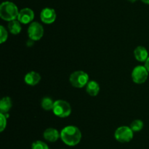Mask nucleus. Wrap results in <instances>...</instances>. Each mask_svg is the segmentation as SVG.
I'll use <instances>...</instances> for the list:
<instances>
[{
	"label": "nucleus",
	"mask_w": 149,
	"mask_h": 149,
	"mask_svg": "<svg viewBox=\"0 0 149 149\" xmlns=\"http://www.w3.org/2000/svg\"><path fill=\"white\" fill-rule=\"evenodd\" d=\"M81 132L78 127L75 126H67L61 131V138L65 145L68 146H75L81 140Z\"/></svg>",
	"instance_id": "obj_1"
},
{
	"label": "nucleus",
	"mask_w": 149,
	"mask_h": 149,
	"mask_svg": "<svg viewBox=\"0 0 149 149\" xmlns=\"http://www.w3.org/2000/svg\"><path fill=\"white\" fill-rule=\"evenodd\" d=\"M19 12L17 6L11 1H4L0 5V17L7 21L17 19Z\"/></svg>",
	"instance_id": "obj_2"
},
{
	"label": "nucleus",
	"mask_w": 149,
	"mask_h": 149,
	"mask_svg": "<svg viewBox=\"0 0 149 149\" xmlns=\"http://www.w3.org/2000/svg\"><path fill=\"white\" fill-rule=\"evenodd\" d=\"M54 114L59 118H66L71 113V107L68 102L62 99L55 101L53 109Z\"/></svg>",
	"instance_id": "obj_3"
},
{
	"label": "nucleus",
	"mask_w": 149,
	"mask_h": 149,
	"mask_svg": "<svg viewBox=\"0 0 149 149\" xmlns=\"http://www.w3.org/2000/svg\"><path fill=\"white\" fill-rule=\"evenodd\" d=\"M69 81L74 87L80 89L87 86L89 82V75L87 72L81 70L74 72L70 75Z\"/></svg>",
	"instance_id": "obj_4"
},
{
	"label": "nucleus",
	"mask_w": 149,
	"mask_h": 149,
	"mask_svg": "<svg viewBox=\"0 0 149 149\" xmlns=\"http://www.w3.org/2000/svg\"><path fill=\"white\" fill-rule=\"evenodd\" d=\"M134 131L127 126H122L116 129L114 132V137L119 143H129L132 140Z\"/></svg>",
	"instance_id": "obj_5"
},
{
	"label": "nucleus",
	"mask_w": 149,
	"mask_h": 149,
	"mask_svg": "<svg viewBox=\"0 0 149 149\" xmlns=\"http://www.w3.org/2000/svg\"><path fill=\"white\" fill-rule=\"evenodd\" d=\"M148 77V71L145 66H137L132 72V78L134 83L142 84L145 83Z\"/></svg>",
	"instance_id": "obj_6"
},
{
	"label": "nucleus",
	"mask_w": 149,
	"mask_h": 149,
	"mask_svg": "<svg viewBox=\"0 0 149 149\" xmlns=\"http://www.w3.org/2000/svg\"><path fill=\"white\" fill-rule=\"evenodd\" d=\"M28 35L33 41H38L42 39L44 35L43 26L39 22H32L28 29Z\"/></svg>",
	"instance_id": "obj_7"
},
{
	"label": "nucleus",
	"mask_w": 149,
	"mask_h": 149,
	"mask_svg": "<svg viewBox=\"0 0 149 149\" xmlns=\"http://www.w3.org/2000/svg\"><path fill=\"white\" fill-rule=\"evenodd\" d=\"M40 19L44 23L51 24L56 19V13L55 10L49 7H46L42 10L40 13Z\"/></svg>",
	"instance_id": "obj_8"
},
{
	"label": "nucleus",
	"mask_w": 149,
	"mask_h": 149,
	"mask_svg": "<svg viewBox=\"0 0 149 149\" xmlns=\"http://www.w3.org/2000/svg\"><path fill=\"white\" fill-rule=\"evenodd\" d=\"M34 18V13L30 8H23L20 10L17 20L23 24H28L33 21Z\"/></svg>",
	"instance_id": "obj_9"
},
{
	"label": "nucleus",
	"mask_w": 149,
	"mask_h": 149,
	"mask_svg": "<svg viewBox=\"0 0 149 149\" xmlns=\"http://www.w3.org/2000/svg\"><path fill=\"white\" fill-rule=\"evenodd\" d=\"M43 137L49 143H55L61 137V132L55 128H47L44 131Z\"/></svg>",
	"instance_id": "obj_10"
},
{
	"label": "nucleus",
	"mask_w": 149,
	"mask_h": 149,
	"mask_svg": "<svg viewBox=\"0 0 149 149\" xmlns=\"http://www.w3.org/2000/svg\"><path fill=\"white\" fill-rule=\"evenodd\" d=\"M24 80L26 84L29 85V86H35L40 82L41 75L36 72H29L25 76Z\"/></svg>",
	"instance_id": "obj_11"
},
{
	"label": "nucleus",
	"mask_w": 149,
	"mask_h": 149,
	"mask_svg": "<svg viewBox=\"0 0 149 149\" xmlns=\"http://www.w3.org/2000/svg\"><path fill=\"white\" fill-rule=\"evenodd\" d=\"M135 58L141 62H146L148 58V53L146 48L143 46H138L134 51Z\"/></svg>",
	"instance_id": "obj_12"
},
{
	"label": "nucleus",
	"mask_w": 149,
	"mask_h": 149,
	"mask_svg": "<svg viewBox=\"0 0 149 149\" xmlns=\"http://www.w3.org/2000/svg\"><path fill=\"white\" fill-rule=\"evenodd\" d=\"M86 91L90 96H97L100 91V85L95 80H90L86 86Z\"/></svg>",
	"instance_id": "obj_13"
},
{
	"label": "nucleus",
	"mask_w": 149,
	"mask_h": 149,
	"mask_svg": "<svg viewBox=\"0 0 149 149\" xmlns=\"http://www.w3.org/2000/svg\"><path fill=\"white\" fill-rule=\"evenodd\" d=\"M12 100L9 96L3 97L0 101V113L7 114V112L10 111V108H12Z\"/></svg>",
	"instance_id": "obj_14"
},
{
	"label": "nucleus",
	"mask_w": 149,
	"mask_h": 149,
	"mask_svg": "<svg viewBox=\"0 0 149 149\" xmlns=\"http://www.w3.org/2000/svg\"><path fill=\"white\" fill-rule=\"evenodd\" d=\"M20 22L18 20H14L10 21L8 23V29L10 33L13 34H18L21 32V25Z\"/></svg>",
	"instance_id": "obj_15"
},
{
	"label": "nucleus",
	"mask_w": 149,
	"mask_h": 149,
	"mask_svg": "<svg viewBox=\"0 0 149 149\" xmlns=\"http://www.w3.org/2000/svg\"><path fill=\"white\" fill-rule=\"evenodd\" d=\"M54 104H55V101H53L50 97H48V96L44 97L41 102L42 108L47 111H49L53 109Z\"/></svg>",
	"instance_id": "obj_16"
},
{
	"label": "nucleus",
	"mask_w": 149,
	"mask_h": 149,
	"mask_svg": "<svg viewBox=\"0 0 149 149\" xmlns=\"http://www.w3.org/2000/svg\"><path fill=\"white\" fill-rule=\"evenodd\" d=\"M130 127L132 129L133 131H139L143 128V122L140 119L135 120L132 121Z\"/></svg>",
	"instance_id": "obj_17"
},
{
	"label": "nucleus",
	"mask_w": 149,
	"mask_h": 149,
	"mask_svg": "<svg viewBox=\"0 0 149 149\" xmlns=\"http://www.w3.org/2000/svg\"><path fill=\"white\" fill-rule=\"evenodd\" d=\"M31 149H49L46 143L41 140L34 141L31 145Z\"/></svg>",
	"instance_id": "obj_18"
},
{
	"label": "nucleus",
	"mask_w": 149,
	"mask_h": 149,
	"mask_svg": "<svg viewBox=\"0 0 149 149\" xmlns=\"http://www.w3.org/2000/svg\"><path fill=\"white\" fill-rule=\"evenodd\" d=\"M7 114L0 113V131L2 132L7 127Z\"/></svg>",
	"instance_id": "obj_19"
},
{
	"label": "nucleus",
	"mask_w": 149,
	"mask_h": 149,
	"mask_svg": "<svg viewBox=\"0 0 149 149\" xmlns=\"http://www.w3.org/2000/svg\"><path fill=\"white\" fill-rule=\"evenodd\" d=\"M8 37V34H7V31L6 30L5 28L3 26H0V43H4L6 42Z\"/></svg>",
	"instance_id": "obj_20"
},
{
	"label": "nucleus",
	"mask_w": 149,
	"mask_h": 149,
	"mask_svg": "<svg viewBox=\"0 0 149 149\" xmlns=\"http://www.w3.org/2000/svg\"><path fill=\"white\" fill-rule=\"evenodd\" d=\"M145 67H146V68L147 69V70H148V72H149V57L148 58V59H147L146 61Z\"/></svg>",
	"instance_id": "obj_21"
},
{
	"label": "nucleus",
	"mask_w": 149,
	"mask_h": 149,
	"mask_svg": "<svg viewBox=\"0 0 149 149\" xmlns=\"http://www.w3.org/2000/svg\"><path fill=\"white\" fill-rule=\"evenodd\" d=\"M141 1H142L143 3H145V4H149V0H141Z\"/></svg>",
	"instance_id": "obj_22"
},
{
	"label": "nucleus",
	"mask_w": 149,
	"mask_h": 149,
	"mask_svg": "<svg viewBox=\"0 0 149 149\" xmlns=\"http://www.w3.org/2000/svg\"><path fill=\"white\" fill-rule=\"evenodd\" d=\"M130 1H131V2H135V1H136L137 0H129Z\"/></svg>",
	"instance_id": "obj_23"
}]
</instances>
